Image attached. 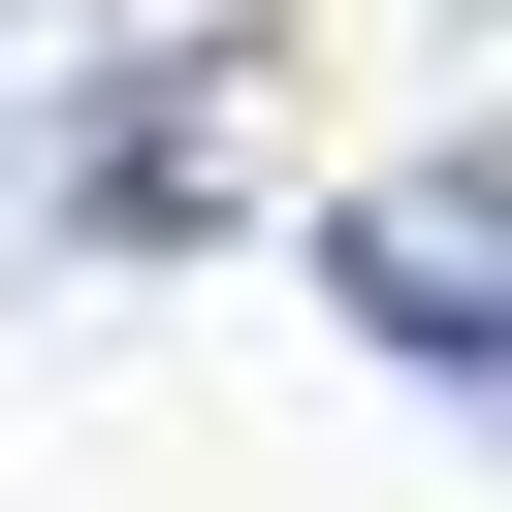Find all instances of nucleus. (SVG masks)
<instances>
[{"label": "nucleus", "mask_w": 512, "mask_h": 512, "mask_svg": "<svg viewBox=\"0 0 512 512\" xmlns=\"http://www.w3.org/2000/svg\"><path fill=\"white\" fill-rule=\"evenodd\" d=\"M320 288H352V352H384V384H448V416H512V128H448V160H384V192L320 224Z\"/></svg>", "instance_id": "f257e3e1"}]
</instances>
